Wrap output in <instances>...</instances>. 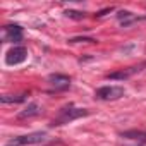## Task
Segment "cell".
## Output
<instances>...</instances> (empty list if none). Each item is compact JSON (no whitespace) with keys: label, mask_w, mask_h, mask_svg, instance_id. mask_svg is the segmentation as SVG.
<instances>
[{"label":"cell","mask_w":146,"mask_h":146,"mask_svg":"<svg viewBox=\"0 0 146 146\" xmlns=\"http://www.w3.org/2000/svg\"><path fill=\"white\" fill-rule=\"evenodd\" d=\"M86 115H90V110H86V108H78V107H72V105H69V107H64L60 112H58V115L52 120V124L50 125H64V124H69V122H72V120H76V119H81V117H86Z\"/></svg>","instance_id":"obj_1"},{"label":"cell","mask_w":146,"mask_h":146,"mask_svg":"<svg viewBox=\"0 0 146 146\" xmlns=\"http://www.w3.org/2000/svg\"><path fill=\"white\" fill-rule=\"evenodd\" d=\"M46 137V132L45 131H36V132H31V134H24V136H19V137H14L9 141V146H29V144H40L43 143Z\"/></svg>","instance_id":"obj_2"},{"label":"cell","mask_w":146,"mask_h":146,"mask_svg":"<svg viewBox=\"0 0 146 146\" xmlns=\"http://www.w3.org/2000/svg\"><path fill=\"white\" fill-rule=\"evenodd\" d=\"M124 88L122 86H102L96 90L95 98L96 100H103V102H112V100H119L120 96H124Z\"/></svg>","instance_id":"obj_3"},{"label":"cell","mask_w":146,"mask_h":146,"mask_svg":"<svg viewBox=\"0 0 146 146\" xmlns=\"http://www.w3.org/2000/svg\"><path fill=\"white\" fill-rule=\"evenodd\" d=\"M146 67V62L139 64V65H134V67H127V69H122V70H117V72H110L107 74V79H115V81H124V79H129L131 76H134L136 72L143 70Z\"/></svg>","instance_id":"obj_4"},{"label":"cell","mask_w":146,"mask_h":146,"mask_svg":"<svg viewBox=\"0 0 146 146\" xmlns=\"http://www.w3.org/2000/svg\"><path fill=\"white\" fill-rule=\"evenodd\" d=\"M26 57H28V50H26L24 46L17 45V46L11 48V50L7 52L5 62H7L9 65H17V64H21V62H24V60H26Z\"/></svg>","instance_id":"obj_5"},{"label":"cell","mask_w":146,"mask_h":146,"mask_svg":"<svg viewBox=\"0 0 146 146\" xmlns=\"http://www.w3.org/2000/svg\"><path fill=\"white\" fill-rule=\"evenodd\" d=\"M4 40L9 43H19L23 40V28L17 24H9L4 28Z\"/></svg>","instance_id":"obj_6"},{"label":"cell","mask_w":146,"mask_h":146,"mask_svg":"<svg viewBox=\"0 0 146 146\" xmlns=\"http://www.w3.org/2000/svg\"><path fill=\"white\" fill-rule=\"evenodd\" d=\"M48 81L53 86V91H64V90H69L70 86V78L65 74H50Z\"/></svg>","instance_id":"obj_7"},{"label":"cell","mask_w":146,"mask_h":146,"mask_svg":"<svg viewBox=\"0 0 146 146\" xmlns=\"http://www.w3.org/2000/svg\"><path fill=\"white\" fill-rule=\"evenodd\" d=\"M120 137L132 139V141H139V143H146V132H144V131H137V129L122 131V132H120Z\"/></svg>","instance_id":"obj_8"},{"label":"cell","mask_w":146,"mask_h":146,"mask_svg":"<svg viewBox=\"0 0 146 146\" xmlns=\"http://www.w3.org/2000/svg\"><path fill=\"white\" fill-rule=\"evenodd\" d=\"M38 113H40V107H38V103H29L23 112L17 113V117H19V119H29V117L38 115Z\"/></svg>","instance_id":"obj_9"},{"label":"cell","mask_w":146,"mask_h":146,"mask_svg":"<svg viewBox=\"0 0 146 146\" xmlns=\"http://www.w3.org/2000/svg\"><path fill=\"white\" fill-rule=\"evenodd\" d=\"M26 96L28 93H21V95H4L2 98V103H23L26 102Z\"/></svg>","instance_id":"obj_10"},{"label":"cell","mask_w":146,"mask_h":146,"mask_svg":"<svg viewBox=\"0 0 146 146\" xmlns=\"http://www.w3.org/2000/svg\"><path fill=\"white\" fill-rule=\"evenodd\" d=\"M69 43H96V40L88 36H76V38H70Z\"/></svg>","instance_id":"obj_11"},{"label":"cell","mask_w":146,"mask_h":146,"mask_svg":"<svg viewBox=\"0 0 146 146\" xmlns=\"http://www.w3.org/2000/svg\"><path fill=\"white\" fill-rule=\"evenodd\" d=\"M65 16L70 17V19H83L84 17V14L79 12V11H65Z\"/></svg>","instance_id":"obj_12"},{"label":"cell","mask_w":146,"mask_h":146,"mask_svg":"<svg viewBox=\"0 0 146 146\" xmlns=\"http://www.w3.org/2000/svg\"><path fill=\"white\" fill-rule=\"evenodd\" d=\"M144 17H131V19H127V21H122V28H127V26H131V24H134V23H137V21H143Z\"/></svg>","instance_id":"obj_13"},{"label":"cell","mask_w":146,"mask_h":146,"mask_svg":"<svg viewBox=\"0 0 146 146\" xmlns=\"http://www.w3.org/2000/svg\"><path fill=\"white\" fill-rule=\"evenodd\" d=\"M117 17H119V19H122V21H124V19L127 21V19H131V17H132V14H131L129 11H120V12L117 14Z\"/></svg>","instance_id":"obj_14"},{"label":"cell","mask_w":146,"mask_h":146,"mask_svg":"<svg viewBox=\"0 0 146 146\" xmlns=\"http://www.w3.org/2000/svg\"><path fill=\"white\" fill-rule=\"evenodd\" d=\"M113 11V7H107V9H103V11H100V12H96V17H103V16H107L108 12H112Z\"/></svg>","instance_id":"obj_15"}]
</instances>
